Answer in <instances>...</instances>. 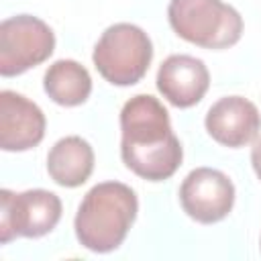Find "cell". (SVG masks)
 <instances>
[{"label": "cell", "mask_w": 261, "mask_h": 261, "mask_svg": "<svg viewBox=\"0 0 261 261\" xmlns=\"http://www.w3.org/2000/svg\"><path fill=\"white\" fill-rule=\"evenodd\" d=\"M120 155L143 179H169L181 165V145L171 130L169 112L149 94L133 96L120 110Z\"/></svg>", "instance_id": "obj_1"}, {"label": "cell", "mask_w": 261, "mask_h": 261, "mask_svg": "<svg viewBox=\"0 0 261 261\" xmlns=\"http://www.w3.org/2000/svg\"><path fill=\"white\" fill-rule=\"evenodd\" d=\"M204 124L216 143L239 149L259 135L261 114L251 100L243 96H226L210 106Z\"/></svg>", "instance_id": "obj_9"}, {"label": "cell", "mask_w": 261, "mask_h": 261, "mask_svg": "<svg viewBox=\"0 0 261 261\" xmlns=\"http://www.w3.org/2000/svg\"><path fill=\"white\" fill-rule=\"evenodd\" d=\"M55 49V35L33 14H16L0 22V73L20 75L47 61Z\"/></svg>", "instance_id": "obj_6"}, {"label": "cell", "mask_w": 261, "mask_h": 261, "mask_svg": "<svg viewBox=\"0 0 261 261\" xmlns=\"http://www.w3.org/2000/svg\"><path fill=\"white\" fill-rule=\"evenodd\" d=\"M251 163H253V169H255L257 177L261 179V137L253 143V149H251Z\"/></svg>", "instance_id": "obj_13"}, {"label": "cell", "mask_w": 261, "mask_h": 261, "mask_svg": "<svg viewBox=\"0 0 261 261\" xmlns=\"http://www.w3.org/2000/svg\"><path fill=\"white\" fill-rule=\"evenodd\" d=\"M210 86V73L202 59L192 55H169L157 71V90L175 108L198 104Z\"/></svg>", "instance_id": "obj_10"}, {"label": "cell", "mask_w": 261, "mask_h": 261, "mask_svg": "<svg viewBox=\"0 0 261 261\" xmlns=\"http://www.w3.org/2000/svg\"><path fill=\"white\" fill-rule=\"evenodd\" d=\"M61 218V200L49 190H0V243L16 237L39 239L51 232Z\"/></svg>", "instance_id": "obj_5"}, {"label": "cell", "mask_w": 261, "mask_h": 261, "mask_svg": "<svg viewBox=\"0 0 261 261\" xmlns=\"http://www.w3.org/2000/svg\"><path fill=\"white\" fill-rule=\"evenodd\" d=\"M139 210L137 194L120 181L96 184L80 202L73 228L82 247L110 253L126 239Z\"/></svg>", "instance_id": "obj_2"}, {"label": "cell", "mask_w": 261, "mask_h": 261, "mask_svg": "<svg viewBox=\"0 0 261 261\" xmlns=\"http://www.w3.org/2000/svg\"><path fill=\"white\" fill-rule=\"evenodd\" d=\"M167 18L177 37L204 49H226L243 35L241 14L222 0H171Z\"/></svg>", "instance_id": "obj_3"}, {"label": "cell", "mask_w": 261, "mask_h": 261, "mask_svg": "<svg viewBox=\"0 0 261 261\" xmlns=\"http://www.w3.org/2000/svg\"><path fill=\"white\" fill-rule=\"evenodd\" d=\"M184 212L200 222L214 224L228 216L234 204V186L226 173L212 167L192 169L179 186Z\"/></svg>", "instance_id": "obj_7"}, {"label": "cell", "mask_w": 261, "mask_h": 261, "mask_svg": "<svg viewBox=\"0 0 261 261\" xmlns=\"http://www.w3.org/2000/svg\"><path fill=\"white\" fill-rule=\"evenodd\" d=\"M98 73L112 86H133L143 80L153 59L149 35L130 22L108 27L92 53Z\"/></svg>", "instance_id": "obj_4"}, {"label": "cell", "mask_w": 261, "mask_h": 261, "mask_svg": "<svg viewBox=\"0 0 261 261\" xmlns=\"http://www.w3.org/2000/svg\"><path fill=\"white\" fill-rule=\"evenodd\" d=\"M47 171L57 186L77 188L94 171V149L82 137H63L47 155Z\"/></svg>", "instance_id": "obj_11"}, {"label": "cell", "mask_w": 261, "mask_h": 261, "mask_svg": "<svg viewBox=\"0 0 261 261\" xmlns=\"http://www.w3.org/2000/svg\"><path fill=\"white\" fill-rule=\"evenodd\" d=\"M43 110L12 90L0 92V147L4 151H29L45 137Z\"/></svg>", "instance_id": "obj_8"}, {"label": "cell", "mask_w": 261, "mask_h": 261, "mask_svg": "<svg viewBox=\"0 0 261 261\" xmlns=\"http://www.w3.org/2000/svg\"><path fill=\"white\" fill-rule=\"evenodd\" d=\"M47 96L59 106H80L90 98L92 77L88 69L73 59H57L43 77Z\"/></svg>", "instance_id": "obj_12"}]
</instances>
